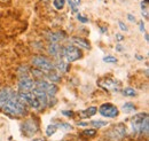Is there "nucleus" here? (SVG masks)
Returning <instances> with one entry per match:
<instances>
[{"label": "nucleus", "instance_id": "obj_1", "mask_svg": "<svg viewBox=\"0 0 149 141\" xmlns=\"http://www.w3.org/2000/svg\"><path fill=\"white\" fill-rule=\"evenodd\" d=\"M3 111L10 116H24L26 115L28 110H26V107L25 103L23 101L19 100V98L17 96V94H12V96L9 98V100L3 105L2 107Z\"/></svg>", "mask_w": 149, "mask_h": 141}, {"label": "nucleus", "instance_id": "obj_2", "mask_svg": "<svg viewBox=\"0 0 149 141\" xmlns=\"http://www.w3.org/2000/svg\"><path fill=\"white\" fill-rule=\"evenodd\" d=\"M131 126L133 133L138 134H147L149 128V119L147 112H141L136 114L132 119H131Z\"/></svg>", "mask_w": 149, "mask_h": 141}, {"label": "nucleus", "instance_id": "obj_3", "mask_svg": "<svg viewBox=\"0 0 149 141\" xmlns=\"http://www.w3.org/2000/svg\"><path fill=\"white\" fill-rule=\"evenodd\" d=\"M81 55H83L81 51L78 47L72 46V45H68V46L63 47V50H62V56H64V59L68 63H71V62L79 60L81 57Z\"/></svg>", "mask_w": 149, "mask_h": 141}, {"label": "nucleus", "instance_id": "obj_4", "mask_svg": "<svg viewBox=\"0 0 149 141\" xmlns=\"http://www.w3.org/2000/svg\"><path fill=\"white\" fill-rule=\"evenodd\" d=\"M126 134V126L123 123L116 124L112 126V128L107 133V137L112 141H118L123 139Z\"/></svg>", "mask_w": 149, "mask_h": 141}, {"label": "nucleus", "instance_id": "obj_5", "mask_svg": "<svg viewBox=\"0 0 149 141\" xmlns=\"http://www.w3.org/2000/svg\"><path fill=\"white\" fill-rule=\"evenodd\" d=\"M17 96L19 98L21 101H23L25 105L33 107L35 109H39L40 108V103L37 100V98L35 96V94L32 93V91L30 92H19L17 94Z\"/></svg>", "mask_w": 149, "mask_h": 141}, {"label": "nucleus", "instance_id": "obj_6", "mask_svg": "<svg viewBox=\"0 0 149 141\" xmlns=\"http://www.w3.org/2000/svg\"><path fill=\"white\" fill-rule=\"evenodd\" d=\"M32 63L33 66H36L38 69L44 71H52L54 69V64L47 59V57H44V56H35L32 59Z\"/></svg>", "mask_w": 149, "mask_h": 141}, {"label": "nucleus", "instance_id": "obj_7", "mask_svg": "<svg viewBox=\"0 0 149 141\" xmlns=\"http://www.w3.org/2000/svg\"><path fill=\"white\" fill-rule=\"evenodd\" d=\"M35 87L39 88V89H42L48 96H55V94L57 93L58 88L56 86L55 84L53 83H47L46 80H39L35 84Z\"/></svg>", "mask_w": 149, "mask_h": 141}, {"label": "nucleus", "instance_id": "obj_8", "mask_svg": "<svg viewBox=\"0 0 149 141\" xmlns=\"http://www.w3.org/2000/svg\"><path fill=\"white\" fill-rule=\"evenodd\" d=\"M99 112L107 118H115L118 116V109L117 107L111 105V103H103L99 108Z\"/></svg>", "mask_w": 149, "mask_h": 141}, {"label": "nucleus", "instance_id": "obj_9", "mask_svg": "<svg viewBox=\"0 0 149 141\" xmlns=\"http://www.w3.org/2000/svg\"><path fill=\"white\" fill-rule=\"evenodd\" d=\"M22 131H23L24 135L32 137L38 132V124L33 119H26L22 124Z\"/></svg>", "mask_w": 149, "mask_h": 141}, {"label": "nucleus", "instance_id": "obj_10", "mask_svg": "<svg viewBox=\"0 0 149 141\" xmlns=\"http://www.w3.org/2000/svg\"><path fill=\"white\" fill-rule=\"evenodd\" d=\"M99 84L104 88V89H109V91H112V92H117L119 89V83L116 79L110 78V77L101 79L99 82Z\"/></svg>", "mask_w": 149, "mask_h": 141}, {"label": "nucleus", "instance_id": "obj_11", "mask_svg": "<svg viewBox=\"0 0 149 141\" xmlns=\"http://www.w3.org/2000/svg\"><path fill=\"white\" fill-rule=\"evenodd\" d=\"M35 84H36V82L32 80L31 78L23 77L19 83V92H30V91H32L35 88Z\"/></svg>", "mask_w": 149, "mask_h": 141}, {"label": "nucleus", "instance_id": "obj_12", "mask_svg": "<svg viewBox=\"0 0 149 141\" xmlns=\"http://www.w3.org/2000/svg\"><path fill=\"white\" fill-rule=\"evenodd\" d=\"M32 93L35 94V96L37 98V100L39 101L40 108H41V107L45 108V107L48 105V101H49V98H51V96H48L42 89H39V88L35 87L32 89Z\"/></svg>", "mask_w": 149, "mask_h": 141}, {"label": "nucleus", "instance_id": "obj_13", "mask_svg": "<svg viewBox=\"0 0 149 141\" xmlns=\"http://www.w3.org/2000/svg\"><path fill=\"white\" fill-rule=\"evenodd\" d=\"M12 94H13V92L10 88H3L0 91V108H2L3 105L9 100Z\"/></svg>", "mask_w": 149, "mask_h": 141}, {"label": "nucleus", "instance_id": "obj_14", "mask_svg": "<svg viewBox=\"0 0 149 141\" xmlns=\"http://www.w3.org/2000/svg\"><path fill=\"white\" fill-rule=\"evenodd\" d=\"M62 47H60V45L57 43H51L48 46V53L55 57H58L62 55Z\"/></svg>", "mask_w": 149, "mask_h": 141}, {"label": "nucleus", "instance_id": "obj_15", "mask_svg": "<svg viewBox=\"0 0 149 141\" xmlns=\"http://www.w3.org/2000/svg\"><path fill=\"white\" fill-rule=\"evenodd\" d=\"M72 43L74 45H77V46H79L81 48H85V50H90V47H91L90 43L87 40H85L83 38H79V37H74L72 38Z\"/></svg>", "mask_w": 149, "mask_h": 141}, {"label": "nucleus", "instance_id": "obj_16", "mask_svg": "<svg viewBox=\"0 0 149 141\" xmlns=\"http://www.w3.org/2000/svg\"><path fill=\"white\" fill-rule=\"evenodd\" d=\"M97 111V108L96 107H90L85 110H83V112L80 114L81 118H87V117H91V116H94Z\"/></svg>", "mask_w": 149, "mask_h": 141}, {"label": "nucleus", "instance_id": "obj_17", "mask_svg": "<svg viewBox=\"0 0 149 141\" xmlns=\"http://www.w3.org/2000/svg\"><path fill=\"white\" fill-rule=\"evenodd\" d=\"M47 38L51 43H57V41L63 39V34L62 32H52V34L48 35Z\"/></svg>", "mask_w": 149, "mask_h": 141}, {"label": "nucleus", "instance_id": "obj_18", "mask_svg": "<svg viewBox=\"0 0 149 141\" xmlns=\"http://www.w3.org/2000/svg\"><path fill=\"white\" fill-rule=\"evenodd\" d=\"M67 66H68V64H65V62H64V61H62V60H58V61L56 62V64L54 66V68H56L57 70L61 71V72H65V71L68 70Z\"/></svg>", "mask_w": 149, "mask_h": 141}, {"label": "nucleus", "instance_id": "obj_19", "mask_svg": "<svg viewBox=\"0 0 149 141\" xmlns=\"http://www.w3.org/2000/svg\"><path fill=\"white\" fill-rule=\"evenodd\" d=\"M122 110H123L124 112L129 114V112H132V111L135 110V106H134L133 103H131V102H126L124 106L122 107Z\"/></svg>", "mask_w": 149, "mask_h": 141}, {"label": "nucleus", "instance_id": "obj_20", "mask_svg": "<svg viewBox=\"0 0 149 141\" xmlns=\"http://www.w3.org/2000/svg\"><path fill=\"white\" fill-rule=\"evenodd\" d=\"M47 78L54 84V83H57V82H60L61 80V77L56 73V72H49L48 75H47Z\"/></svg>", "mask_w": 149, "mask_h": 141}, {"label": "nucleus", "instance_id": "obj_21", "mask_svg": "<svg viewBox=\"0 0 149 141\" xmlns=\"http://www.w3.org/2000/svg\"><path fill=\"white\" fill-rule=\"evenodd\" d=\"M123 94H124L125 96H130V98H132V96H135V95H136V92H135L134 88L126 87L123 89Z\"/></svg>", "mask_w": 149, "mask_h": 141}, {"label": "nucleus", "instance_id": "obj_22", "mask_svg": "<svg viewBox=\"0 0 149 141\" xmlns=\"http://www.w3.org/2000/svg\"><path fill=\"white\" fill-rule=\"evenodd\" d=\"M53 5L57 10H61L65 5V0H53Z\"/></svg>", "mask_w": 149, "mask_h": 141}, {"label": "nucleus", "instance_id": "obj_23", "mask_svg": "<svg viewBox=\"0 0 149 141\" xmlns=\"http://www.w3.org/2000/svg\"><path fill=\"white\" fill-rule=\"evenodd\" d=\"M91 125L94 126V128H102L108 125V122H101V121H93L91 122Z\"/></svg>", "mask_w": 149, "mask_h": 141}, {"label": "nucleus", "instance_id": "obj_24", "mask_svg": "<svg viewBox=\"0 0 149 141\" xmlns=\"http://www.w3.org/2000/svg\"><path fill=\"white\" fill-rule=\"evenodd\" d=\"M56 127L57 128H61V130H63V131H71L74 127H72V125H70V124L68 123H58L56 125Z\"/></svg>", "mask_w": 149, "mask_h": 141}, {"label": "nucleus", "instance_id": "obj_25", "mask_svg": "<svg viewBox=\"0 0 149 141\" xmlns=\"http://www.w3.org/2000/svg\"><path fill=\"white\" fill-rule=\"evenodd\" d=\"M56 130H57L56 125L55 124H52V125H49V126L46 128V134H47L48 137H52V135L56 132Z\"/></svg>", "mask_w": 149, "mask_h": 141}, {"label": "nucleus", "instance_id": "obj_26", "mask_svg": "<svg viewBox=\"0 0 149 141\" xmlns=\"http://www.w3.org/2000/svg\"><path fill=\"white\" fill-rule=\"evenodd\" d=\"M103 62H106V63H116L117 62V59L115 56L108 55V56H104L103 57Z\"/></svg>", "mask_w": 149, "mask_h": 141}, {"label": "nucleus", "instance_id": "obj_27", "mask_svg": "<svg viewBox=\"0 0 149 141\" xmlns=\"http://www.w3.org/2000/svg\"><path fill=\"white\" fill-rule=\"evenodd\" d=\"M83 133H84L85 135H88V137H94V135L96 134V131H95V130H85Z\"/></svg>", "mask_w": 149, "mask_h": 141}, {"label": "nucleus", "instance_id": "obj_28", "mask_svg": "<svg viewBox=\"0 0 149 141\" xmlns=\"http://www.w3.org/2000/svg\"><path fill=\"white\" fill-rule=\"evenodd\" d=\"M68 3H69V6L71 7L72 13H77V12H78V9H77V7H78V6H76V5H74L72 0H68Z\"/></svg>", "mask_w": 149, "mask_h": 141}, {"label": "nucleus", "instance_id": "obj_29", "mask_svg": "<svg viewBox=\"0 0 149 141\" xmlns=\"http://www.w3.org/2000/svg\"><path fill=\"white\" fill-rule=\"evenodd\" d=\"M77 20H78V21H80L81 23H87V22H88V20H87V18L85 17V16H83V15H80V14H78V15H77Z\"/></svg>", "mask_w": 149, "mask_h": 141}, {"label": "nucleus", "instance_id": "obj_30", "mask_svg": "<svg viewBox=\"0 0 149 141\" xmlns=\"http://www.w3.org/2000/svg\"><path fill=\"white\" fill-rule=\"evenodd\" d=\"M118 25H119L120 30H123V31H127V30H129V29H127V27H126L122 21H119V22H118Z\"/></svg>", "mask_w": 149, "mask_h": 141}, {"label": "nucleus", "instance_id": "obj_31", "mask_svg": "<svg viewBox=\"0 0 149 141\" xmlns=\"http://www.w3.org/2000/svg\"><path fill=\"white\" fill-rule=\"evenodd\" d=\"M32 73H33L35 76H37V77H42V72H41L40 69H39V70H38V69H33V70H32Z\"/></svg>", "mask_w": 149, "mask_h": 141}, {"label": "nucleus", "instance_id": "obj_32", "mask_svg": "<svg viewBox=\"0 0 149 141\" xmlns=\"http://www.w3.org/2000/svg\"><path fill=\"white\" fill-rule=\"evenodd\" d=\"M62 114H63V115H65V116H68V117L74 116V112H72V111H65V110H63V111H62Z\"/></svg>", "mask_w": 149, "mask_h": 141}, {"label": "nucleus", "instance_id": "obj_33", "mask_svg": "<svg viewBox=\"0 0 149 141\" xmlns=\"http://www.w3.org/2000/svg\"><path fill=\"white\" fill-rule=\"evenodd\" d=\"M139 27H140V31L143 32V31H145V24H143V21H140V22H139Z\"/></svg>", "mask_w": 149, "mask_h": 141}, {"label": "nucleus", "instance_id": "obj_34", "mask_svg": "<svg viewBox=\"0 0 149 141\" xmlns=\"http://www.w3.org/2000/svg\"><path fill=\"white\" fill-rule=\"evenodd\" d=\"M127 18H129V21H131V22H135V16L132 15V14H127Z\"/></svg>", "mask_w": 149, "mask_h": 141}, {"label": "nucleus", "instance_id": "obj_35", "mask_svg": "<svg viewBox=\"0 0 149 141\" xmlns=\"http://www.w3.org/2000/svg\"><path fill=\"white\" fill-rule=\"evenodd\" d=\"M123 50H124V48L122 47V45H119V44H118V45H116V51H118V52H122Z\"/></svg>", "mask_w": 149, "mask_h": 141}, {"label": "nucleus", "instance_id": "obj_36", "mask_svg": "<svg viewBox=\"0 0 149 141\" xmlns=\"http://www.w3.org/2000/svg\"><path fill=\"white\" fill-rule=\"evenodd\" d=\"M116 39H117L118 41H122V40L124 39V37H123L122 35H119V34H118V35H116Z\"/></svg>", "mask_w": 149, "mask_h": 141}, {"label": "nucleus", "instance_id": "obj_37", "mask_svg": "<svg viewBox=\"0 0 149 141\" xmlns=\"http://www.w3.org/2000/svg\"><path fill=\"white\" fill-rule=\"evenodd\" d=\"M72 1H74V3L76 5V6H79L80 2H81V0H72Z\"/></svg>", "mask_w": 149, "mask_h": 141}, {"label": "nucleus", "instance_id": "obj_38", "mask_svg": "<svg viewBox=\"0 0 149 141\" xmlns=\"http://www.w3.org/2000/svg\"><path fill=\"white\" fill-rule=\"evenodd\" d=\"M100 30H101V32H102V34H106V32H107V29H106L104 27H102Z\"/></svg>", "mask_w": 149, "mask_h": 141}, {"label": "nucleus", "instance_id": "obj_39", "mask_svg": "<svg viewBox=\"0 0 149 141\" xmlns=\"http://www.w3.org/2000/svg\"><path fill=\"white\" fill-rule=\"evenodd\" d=\"M78 125H79V126H87L88 124L87 123H78Z\"/></svg>", "mask_w": 149, "mask_h": 141}, {"label": "nucleus", "instance_id": "obj_40", "mask_svg": "<svg viewBox=\"0 0 149 141\" xmlns=\"http://www.w3.org/2000/svg\"><path fill=\"white\" fill-rule=\"evenodd\" d=\"M32 141H45L44 139H33Z\"/></svg>", "mask_w": 149, "mask_h": 141}, {"label": "nucleus", "instance_id": "obj_41", "mask_svg": "<svg viewBox=\"0 0 149 141\" xmlns=\"http://www.w3.org/2000/svg\"><path fill=\"white\" fill-rule=\"evenodd\" d=\"M145 38H146V41H148V34L145 35Z\"/></svg>", "mask_w": 149, "mask_h": 141}, {"label": "nucleus", "instance_id": "obj_42", "mask_svg": "<svg viewBox=\"0 0 149 141\" xmlns=\"http://www.w3.org/2000/svg\"><path fill=\"white\" fill-rule=\"evenodd\" d=\"M145 2H148V0H145Z\"/></svg>", "mask_w": 149, "mask_h": 141}]
</instances>
